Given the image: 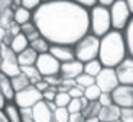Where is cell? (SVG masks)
Wrapping results in <instances>:
<instances>
[{"label":"cell","mask_w":133,"mask_h":122,"mask_svg":"<svg viewBox=\"0 0 133 122\" xmlns=\"http://www.w3.org/2000/svg\"><path fill=\"white\" fill-rule=\"evenodd\" d=\"M114 70H116L120 84H133V57L132 55H127Z\"/></svg>","instance_id":"11"},{"label":"cell","mask_w":133,"mask_h":122,"mask_svg":"<svg viewBox=\"0 0 133 122\" xmlns=\"http://www.w3.org/2000/svg\"><path fill=\"white\" fill-rule=\"evenodd\" d=\"M33 50L36 51L38 54H45V53H49V48H51V42L45 38V36L41 35L39 38L33 39L32 42L29 44Z\"/></svg>","instance_id":"22"},{"label":"cell","mask_w":133,"mask_h":122,"mask_svg":"<svg viewBox=\"0 0 133 122\" xmlns=\"http://www.w3.org/2000/svg\"><path fill=\"white\" fill-rule=\"evenodd\" d=\"M28 47H29V41H28V38L22 32L15 36L13 39H12V44H10V48H12L16 54L22 53L23 50H26Z\"/></svg>","instance_id":"21"},{"label":"cell","mask_w":133,"mask_h":122,"mask_svg":"<svg viewBox=\"0 0 133 122\" xmlns=\"http://www.w3.org/2000/svg\"><path fill=\"white\" fill-rule=\"evenodd\" d=\"M84 87L83 86H80V84H75L74 87H71L70 89V96L72 97V99H80V97H83L84 96Z\"/></svg>","instance_id":"38"},{"label":"cell","mask_w":133,"mask_h":122,"mask_svg":"<svg viewBox=\"0 0 133 122\" xmlns=\"http://www.w3.org/2000/svg\"><path fill=\"white\" fill-rule=\"evenodd\" d=\"M111 28V18H110V9L104 6H94L90 9V32L96 36L101 38L109 33Z\"/></svg>","instance_id":"3"},{"label":"cell","mask_w":133,"mask_h":122,"mask_svg":"<svg viewBox=\"0 0 133 122\" xmlns=\"http://www.w3.org/2000/svg\"><path fill=\"white\" fill-rule=\"evenodd\" d=\"M98 103L101 106H110L113 105V97H111V93H106V92H101L98 97Z\"/></svg>","instance_id":"40"},{"label":"cell","mask_w":133,"mask_h":122,"mask_svg":"<svg viewBox=\"0 0 133 122\" xmlns=\"http://www.w3.org/2000/svg\"><path fill=\"white\" fill-rule=\"evenodd\" d=\"M3 112L9 122H22V115H20V108L15 102H6L3 108Z\"/></svg>","instance_id":"18"},{"label":"cell","mask_w":133,"mask_h":122,"mask_svg":"<svg viewBox=\"0 0 133 122\" xmlns=\"http://www.w3.org/2000/svg\"><path fill=\"white\" fill-rule=\"evenodd\" d=\"M126 3H127V7H129L130 13L133 15V0H126Z\"/></svg>","instance_id":"50"},{"label":"cell","mask_w":133,"mask_h":122,"mask_svg":"<svg viewBox=\"0 0 133 122\" xmlns=\"http://www.w3.org/2000/svg\"><path fill=\"white\" fill-rule=\"evenodd\" d=\"M0 122H9V119L6 118V115L3 112V109H0Z\"/></svg>","instance_id":"47"},{"label":"cell","mask_w":133,"mask_h":122,"mask_svg":"<svg viewBox=\"0 0 133 122\" xmlns=\"http://www.w3.org/2000/svg\"><path fill=\"white\" fill-rule=\"evenodd\" d=\"M75 82H77V84H80L84 89H87V87L91 86V84H96V77L90 76V74H87V73H81L80 76L75 79Z\"/></svg>","instance_id":"30"},{"label":"cell","mask_w":133,"mask_h":122,"mask_svg":"<svg viewBox=\"0 0 133 122\" xmlns=\"http://www.w3.org/2000/svg\"><path fill=\"white\" fill-rule=\"evenodd\" d=\"M20 71L25 73L30 80V84H36L38 82L43 79L42 74L39 73V70L36 68V66H26V67H20Z\"/></svg>","instance_id":"25"},{"label":"cell","mask_w":133,"mask_h":122,"mask_svg":"<svg viewBox=\"0 0 133 122\" xmlns=\"http://www.w3.org/2000/svg\"><path fill=\"white\" fill-rule=\"evenodd\" d=\"M114 122H122V119H117V121H114Z\"/></svg>","instance_id":"53"},{"label":"cell","mask_w":133,"mask_h":122,"mask_svg":"<svg viewBox=\"0 0 133 122\" xmlns=\"http://www.w3.org/2000/svg\"><path fill=\"white\" fill-rule=\"evenodd\" d=\"M74 48H75V58L77 60H80L83 63L96 60V58H98L100 38L96 36L94 33L88 32L74 45Z\"/></svg>","instance_id":"4"},{"label":"cell","mask_w":133,"mask_h":122,"mask_svg":"<svg viewBox=\"0 0 133 122\" xmlns=\"http://www.w3.org/2000/svg\"><path fill=\"white\" fill-rule=\"evenodd\" d=\"M0 57H2L0 71L7 74L9 77H13L16 74H19L20 66H19V61H17V54L9 45L2 44V47H0Z\"/></svg>","instance_id":"6"},{"label":"cell","mask_w":133,"mask_h":122,"mask_svg":"<svg viewBox=\"0 0 133 122\" xmlns=\"http://www.w3.org/2000/svg\"><path fill=\"white\" fill-rule=\"evenodd\" d=\"M100 95H101V90H100V87L97 86V84H91V86H88L85 90H84V96H85L90 102L98 100Z\"/></svg>","instance_id":"29"},{"label":"cell","mask_w":133,"mask_h":122,"mask_svg":"<svg viewBox=\"0 0 133 122\" xmlns=\"http://www.w3.org/2000/svg\"><path fill=\"white\" fill-rule=\"evenodd\" d=\"M72 2H75V3H78L80 6L85 7V9H88V10L98 4V0H72Z\"/></svg>","instance_id":"41"},{"label":"cell","mask_w":133,"mask_h":122,"mask_svg":"<svg viewBox=\"0 0 133 122\" xmlns=\"http://www.w3.org/2000/svg\"><path fill=\"white\" fill-rule=\"evenodd\" d=\"M111 97L120 108H133V84H119L111 92Z\"/></svg>","instance_id":"10"},{"label":"cell","mask_w":133,"mask_h":122,"mask_svg":"<svg viewBox=\"0 0 133 122\" xmlns=\"http://www.w3.org/2000/svg\"><path fill=\"white\" fill-rule=\"evenodd\" d=\"M84 122H100V119H98V116H93V118H85Z\"/></svg>","instance_id":"49"},{"label":"cell","mask_w":133,"mask_h":122,"mask_svg":"<svg viewBox=\"0 0 133 122\" xmlns=\"http://www.w3.org/2000/svg\"><path fill=\"white\" fill-rule=\"evenodd\" d=\"M101 70H103V64H101V61H100L98 58L84 63V73H87V74H90V76H93V77L98 76V73L101 71Z\"/></svg>","instance_id":"24"},{"label":"cell","mask_w":133,"mask_h":122,"mask_svg":"<svg viewBox=\"0 0 133 122\" xmlns=\"http://www.w3.org/2000/svg\"><path fill=\"white\" fill-rule=\"evenodd\" d=\"M0 63H2V57H0Z\"/></svg>","instance_id":"54"},{"label":"cell","mask_w":133,"mask_h":122,"mask_svg":"<svg viewBox=\"0 0 133 122\" xmlns=\"http://www.w3.org/2000/svg\"><path fill=\"white\" fill-rule=\"evenodd\" d=\"M43 80L49 84V86H59L61 83H62L64 77L61 76V73H57V74H51V76H46V77H43Z\"/></svg>","instance_id":"33"},{"label":"cell","mask_w":133,"mask_h":122,"mask_svg":"<svg viewBox=\"0 0 133 122\" xmlns=\"http://www.w3.org/2000/svg\"><path fill=\"white\" fill-rule=\"evenodd\" d=\"M39 54L33 50L32 47H28L26 50H23L22 53L17 54V61H19L20 67H26V66H35L36 64V60Z\"/></svg>","instance_id":"17"},{"label":"cell","mask_w":133,"mask_h":122,"mask_svg":"<svg viewBox=\"0 0 133 122\" xmlns=\"http://www.w3.org/2000/svg\"><path fill=\"white\" fill-rule=\"evenodd\" d=\"M54 119L57 122H68L70 119V112L66 108H57L54 111Z\"/></svg>","instance_id":"32"},{"label":"cell","mask_w":133,"mask_h":122,"mask_svg":"<svg viewBox=\"0 0 133 122\" xmlns=\"http://www.w3.org/2000/svg\"><path fill=\"white\" fill-rule=\"evenodd\" d=\"M122 122H133V108H120Z\"/></svg>","instance_id":"36"},{"label":"cell","mask_w":133,"mask_h":122,"mask_svg":"<svg viewBox=\"0 0 133 122\" xmlns=\"http://www.w3.org/2000/svg\"><path fill=\"white\" fill-rule=\"evenodd\" d=\"M133 15L130 13L126 0H116L110 6V18H111V28L116 31H124L129 25Z\"/></svg>","instance_id":"5"},{"label":"cell","mask_w":133,"mask_h":122,"mask_svg":"<svg viewBox=\"0 0 133 122\" xmlns=\"http://www.w3.org/2000/svg\"><path fill=\"white\" fill-rule=\"evenodd\" d=\"M84 116L81 112L78 113H70V119H68V122H84Z\"/></svg>","instance_id":"42"},{"label":"cell","mask_w":133,"mask_h":122,"mask_svg":"<svg viewBox=\"0 0 133 122\" xmlns=\"http://www.w3.org/2000/svg\"><path fill=\"white\" fill-rule=\"evenodd\" d=\"M20 31H22V33L28 38L29 44L32 42L33 39H36V38H39V36H41L39 29H38V26L33 23V20L26 22V23H23V25H20Z\"/></svg>","instance_id":"19"},{"label":"cell","mask_w":133,"mask_h":122,"mask_svg":"<svg viewBox=\"0 0 133 122\" xmlns=\"http://www.w3.org/2000/svg\"><path fill=\"white\" fill-rule=\"evenodd\" d=\"M100 109H101V105L98 103V100H93L87 103V106H84L81 113L84 118H93V116H98Z\"/></svg>","instance_id":"26"},{"label":"cell","mask_w":133,"mask_h":122,"mask_svg":"<svg viewBox=\"0 0 133 122\" xmlns=\"http://www.w3.org/2000/svg\"><path fill=\"white\" fill-rule=\"evenodd\" d=\"M4 105H6V99H4V96L2 95V92H0V109H3Z\"/></svg>","instance_id":"48"},{"label":"cell","mask_w":133,"mask_h":122,"mask_svg":"<svg viewBox=\"0 0 133 122\" xmlns=\"http://www.w3.org/2000/svg\"><path fill=\"white\" fill-rule=\"evenodd\" d=\"M20 115H22V122H35L32 108H20Z\"/></svg>","instance_id":"39"},{"label":"cell","mask_w":133,"mask_h":122,"mask_svg":"<svg viewBox=\"0 0 133 122\" xmlns=\"http://www.w3.org/2000/svg\"><path fill=\"white\" fill-rule=\"evenodd\" d=\"M61 76L64 79H72L75 80L81 73H84V63L80 60H72V61H66L61 64Z\"/></svg>","instance_id":"13"},{"label":"cell","mask_w":133,"mask_h":122,"mask_svg":"<svg viewBox=\"0 0 133 122\" xmlns=\"http://www.w3.org/2000/svg\"><path fill=\"white\" fill-rule=\"evenodd\" d=\"M41 100H43L42 92H39L33 84H30L26 89L20 90V92H16L13 102L16 103L19 108H33V106L36 105L38 102H41Z\"/></svg>","instance_id":"7"},{"label":"cell","mask_w":133,"mask_h":122,"mask_svg":"<svg viewBox=\"0 0 133 122\" xmlns=\"http://www.w3.org/2000/svg\"><path fill=\"white\" fill-rule=\"evenodd\" d=\"M33 16V12L28 10L26 7L19 6L17 9H15V22L19 23V25H23L26 22H30Z\"/></svg>","instance_id":"23"},{"label":"cell","mask_w":133,"mask_h":122,"mask_svg":"<svg viewBox=\"0 0 133 122\" xmlns=\"http://www.w3.org/2000/svg\"><path fill=\"white\" fill-rule=\"evenodd\" d=\"M116 0H98V4L100 6H104V7H109L110 9V6L114 3Z\"/></svg>","instance_id":"45"},{"label":"cell","mask_w":133,"mask_h":122,"mask_svg":"<svg viewBox=\"0 0 133 122\" xmlns=\"http://www.w3.org/2000/svg\"><path fill=\"white\" fill-rule=\"evenodd\" d=\"M12 4H13V0H0V12L12 7Z\"/></svg>","instance_id":"44"},{"label":"cell","mask_w":133,"mask_h":122,"mask_svg":"<svg viewBox=\"0 0 133 122\" xmlns=\"http://www.w3.org/2000/svg\"><path fill=\"white\" fill-rule=\"evenodd\" d=\"M41 4H42L41 0H22V6L26 7V9L30 10V12H35Z\"/></svg>","instance_id":"37"},{"label":"cell","mask_w":133,"mask_h":122,"mask_svg":"<svg viewBox=\"0 0 133 122\" xmlns=\"http://www.w3.org/2000/svg\"><path fill=\"white\" fill-rule=\"evenodd\" d=\"M49 54H52L61 64L66 61L75 60V48L74 45H64V44H51Z\"/></svg>","instance_id":"12"},{"label":"cell","mask_w":133,"mask_h":122,"mask_svg":"<svg viewBox=\"0 0 133 122\" xmlns=\"http://www.w3.org/2000/svg\"><path fill=\"white\" fill-rule=\"evenodd\" d=\"M57 93H58V87L57 86H49V89L45 90V92L42 93L43 100H45V102H54V100H55Z\"/></svg>","instance_id":"35"},{"label":"cell","mask_w":133,"mask_h":122,"mask_svg":"<svg viewBox=\"0 0 133 122\" xmlns=\"http://www.w3.org/2000/svg\"><path fill=\"white\" fill-rule=\"evenodd\" d=\"M124 32V38H126V44H127V51H129V55L133 57V16L130 19L129 25L126 26Z\"/></svg>","instance_id":"28"},{"label":"cell","mask_w":133,"mask_h":122,"mask_svg":"<svg viewBox=\"0 0 133 122\" xmlns=\"http://www.w3.org/2000/svg\"><path fill=\"white\" fill-rule=\"evenodd\" d=\"M4 36H6V29L0 26V47H2V44L4 41Z\"/></svg>","instance_id":"46"},{"label":"cell","mask_w":133,"mask_h":122,"mask_svg":"<svg viewBox=\"0 0 133 122\" xmlns=\"http://www.w3.org/2000/svg\"><path fill=\"white\" fill-rule=\"evenodd\" d=\"M71 97L70 93H62V92H58L57 96H55V105H57V108H66L68 106V103L71 102Z\"/></svg>","instance_id":"31"},{"label":"cell","mask_w":133,"mask_h":122,"mask_svg":"<svg viewBox=\"0 0 133 122\" xmlns=\"http://www.w3.org/2000/svg\"><path fill=\"white\" fill-rule=\"evenodd\" d=\"M100 122H114L120 119V106L117 105H110V106H101L98 112Z\"/></svg>","instance_id":"16"},{"label":"cell","mask_w":133,"mask_h":122,"mask_svg":"<svg viewBox=\"0 0 133 122\" xmlns=\"http://www.w3.org/2000/svg\"><path fill=\"white\" fill-rule=\"evenodd\" d=\"M0 92L4 96L6 102H13L15 100V92L13 84H12V77H9L7 74L0 71Z\"/></svg>","instance_id":"15"},{"label":"cell","mask_w":133,"mask_h":122,"mask_svg":"<svg viewBox=\"0 0 133 122\" xmlns=\"http://www.w3.org/2000/svg\"><path fill=\"white\" fill-rule=\"evenodd\" d=\"M35 66L39 70L41 74H42V77L51 76V74H57V73L61 71V63L49 53L39 54Z\"/></svg>","instance_id":"9"},{"label":"cell","mask_w":133,"mask_h":122,"mask_svg":"<svg viewBox=\"0 0 133 122\" xmlns=\"http://www.w3.org/2000/svg\"><path fill=\"white\" fill-rule=\"evenodd\" d=\"M42 3H48V2H54V0H41Z\"/></svg>","instance_id":"52"},{"label":"cell","mask_w":133,"mask_h":122,"mask_svg":"<svg viewBox=\"0 0 133 122\" xmlns=\"http://www.w3.org/2000/svg\"><path fill=\"white\" fill-rule=\"evenodd\" d=\"M127 55L129 51L123 31L111 29L109 33L100 38L98 60L101 61L103 67L116 68Z\"/></svg>","instance_id":"2"},{"label":"cell","mask_w":133,"mask_h":122,"mask_svg":"<svg viewBox=\"0 0 133 122\" xmlns=\"http://www.w3.org/2000/svg\"><path fill=\"white\" fill-rule=\"evenodd\" d=\"M0 13H2L0 15V26L7 29V28L15 22V10L12 9V7H9V9L0 12Z\"/></svg>","instance_id":"27"},{"label":"cell","mask_w":133,"mask_h":122,"mask_svg":"<svg viewBox=\"0 0 133 122\" xmlns=\"http://www.w3.org/2000/svg\"><path fill=\"white\" fill-rule=\"evenodd\" d=\"M12 84H13L15 92H20V90L26 89L28 86H30V80L25 73L20 71L19 74H16V76L12 77Z\"/></svg>","instance_id":"20"},{"label":"cell","mask_w":133,"mask_h":122,"mask_svg":"<svg viewBox=\"0 0 133 122\" xmlns=\"http://www.w3.org/2000/svg\"><path fill=\"white\" fill-rule=\"evenodd\" d=\"M68 112L70 113H78L83 111V103H81V99H71V102L66 106Z\"/></svg>","instance_id":"34"},{"label":"cell","mask_w":133,"mask_h":122,"mask_svg":"<svg viewBox=\"0 0 133 122\" xmlns=\"http://www.w3.org/2000/svg\"><path fill=\"white\" fill-rule=\"evenodd\" d=\"M32 20L51 44L75 45L90 32V10L72 0L42 3L33 12Z\"/></svg>","instance_id":"1"},{"label":"cell","mask_w":133,"mask_h":122,"mask_svg":"<svg viewBox=\"0 0 133 122\" xmlns=\"http://www.w3.org/2000/svg\"><path fill=\"white\" fill-rule=\"evenodd\" d=\"M33 119L35 122H52L54 121V112L49 109L48 103L45 100H41L32 108Z\"/></svg>","instance_id":"14"},{"label":"cell","mask_w":133,"mask_h":122,"mask_svg":"<svg viewBox=\"0 0 133 122\" xmlns=\"http://www.w3.org/2000/svg\"><path fill=\"white\" fill-rule=\"evenodd\" d=\"M96 84L100 87L101 92L111 93L120 84L119 79H117V74H116V70L110 68V67H103V70L96 77Z\"/></svg>","instance_id":"8"},{"label":"cell","mask_w":133,"mask_h":122,"mask_svg":"<svg viewBox=\"0 0 133 122\" xmlns=\"http://www.w3.org/2000/svg\"><path fill=\"white\" fill-rule=\"evenodd\" d=\"M0 15H2V13H0Z\"/></svg>","instance_id":"55"},{"label":"cell","mask_w":133,"mask_h":122,"mask_svg":"<svg viewBox=\"0 0 133 122\" xmlns=\"http://www.w3.org/2000/svg\"><path fill=\"white\" fill-rule=\"evenodd\" d=\"M46 103H48V106H49V109L52 111V112L55 111V109H57V105H55V102H46Z\"/></svg>","instance_id":"51"},{"label":"cell","mask_w":133,"mask_h":122,"mask_svg":"<svg viewBox=\"0 0 133 122\" xmlns=\"http://www.w3.org/2000/svg\"><path fill=\"white\" fill-rule=\"evenodd\" d=\"M33 86H35V87H36V89L38 90H39V92H45V90H48V89H49V84H48V83L46 82H45V80H41V82H38L36 83V84H33Z\"/></svg>","instance_id":"43"}]
</instances>
